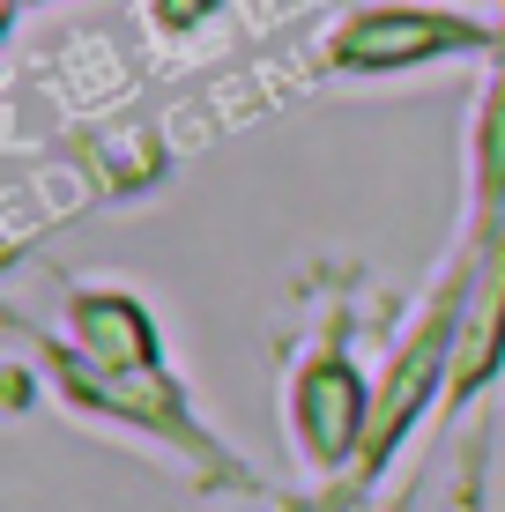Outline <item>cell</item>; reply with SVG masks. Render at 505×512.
I'll return each instance as SVG.
<instances>
[{
	"label": "cell",
	"mask_w": 505,
	"mask_h": 512,
	"mask_svg": "<svg viewBox=\"0 0 505 512\" xmlns=\"http://www.w3.org/2000/svg\"><path fill=\"white\" fill-rule=\"evenodd\" d=\"M15 8H38V0H15Z\"/></svg>",
	"instance_id": "1"
}]
</instances>
